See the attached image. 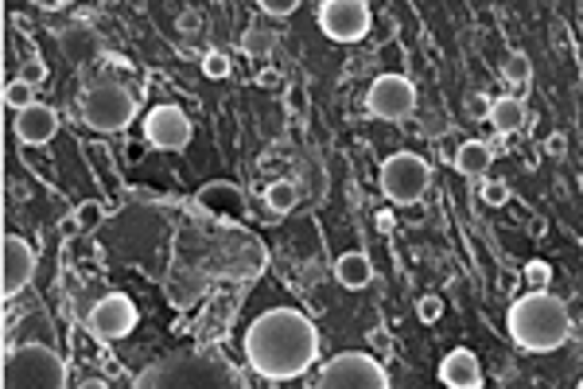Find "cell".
Instances as JSON below:
<instances>
[{
  "mask_svg": "<svg viewBox=\"0 0 583 389\" xmlns=\"http://www.w3.org/2000/svg\"><path fill=\"white\" fill-rule=\"evenodd\" d=\"M319 358V331L300 308H269L245 327V363L269 382H292Z\"/></svg>",
  "mask_w": 583,
  "mask_h": 389,
  "instance_id": "1",
  "label": "cell"
},
{
  "mask_svg": "<svg viewBox=\"0 0 583 389\" xmlns=\"http://www.w3.org/2000/svg\"><path fill=\"white\" fill-rule=\"evenodd\" d=\"M133 389H253L250 378L218 351H175L144 366Z\"/></svg>",
  "mask_w": 583,
  "mask_h": 389,
  "instance_id": "2",
  "label": "cell"
},
{
  "mask_svg": "<svg viewBox=\"0 0 583 389\" xmlns=\"http://www.w3.org/2000/svg\"><path fill=\"white\" fill-rule=\"evenodd\" d=\"M506 327L521 351L548 354L564 347L572 335V315H568V304L560 296H552V288H541V292H525L509 304Z\"/></svg>",
  "mask_w": 583,
  "mask_h": 389,
  "instance_id": "3",
  "label": "cell"
},
{
  "mask_svg": "<svg viewBox=\"0 0 583 389\" xmlns=\"http://www.w3.org/2000/svg\"><path fill=\"white\" fill-rule=\"evenodd\" d=\"M0 389H66V363L47 343H20L5 351Z\"/></svg>",
  "mask_w": 583,
  "mask_h": 389,
  "instance_id": "4",
  "label": "cell"
},
{
  "mask_svg": "<svg viewBox=\"0 0 583 389\" xmlns=\"http://www.w3.org/2000/svg\"><path fill=\"white\" fill-rule=\"evenodd\" d=\"M82 121L94 128V133H121V128L133 125L137 118V97L117 82H97L82 94Z\"/></svg>",
  "mask_w": 583,
  "mask_h": 389,
  "instance_id": "5",
  "label": "cell"
},
{
  "mask_svg": "<svg viewBox=\"0 0 583 389\" xmlns=\"http://www.w3.org/2000/svg\"><path fill=\"white\" fill-rule=\"evenodd\" d=\"M377 179H382V195L393 207H413L428 191L432 168H428L424 156H416V152H393L382 164V176Z\"/></svg>",
  "mask_w": 583,
  "mask_h": 389,
  "instance_id": "6",
  "label": "cell"
},
{
  "mask_svg": "<svg viewBox=\"0 0 583 389\" xmlns=\"http://www.w3.org/2000/svg\"><path fill=\"white\" fill-rule=\"evenodd\" d=\"M315 389H389V374L366 351H343L323 363Z\"/></svg>",
  "mask_w": 583,
  "mask_h": 389,
  "instance_id": "7",
  "label": "cell"
},
{
  "mask_svg": "<svg viewBox=\"0 0 583 389\" xmlns=\"http://www.w3.org/2000/svg\"><path fill=\"white\" fill-rule=\"evenodd\" d=\"M370 24H373V12L366 0H323V5H319V27H323V36L334 43L366 39Z\"/></svg>",
  "mask_w": 583,
  "mask_h": 389,
  "instance_id": "8",
  "label": "cell"
},
{
  "mask_svg": "<svg viewBox=\"0 0 583 389\" xmlns=\"http://www.w3.org/2000/svg\"><path fill=\"white\" fill-rule=\"evenodd\" d=\"M366 109L382 121H408L416 113V86L404 75H377L366 94Z\"/></svg>",
  "mask_w": 583,
  "mask_h": 389,
  "instance_id": "9",
  "label": "cell"
},
{
  "mask_svg": "<svg viewBox=\"0 0 583 389\" xmlns=\"http://www.w3.org/2000/svg\"><path fill=\"white\" fill-rule=\"evenodd\" d=\"M137 327V304L125 292H109L86 312V331L101 343H117Z\"/></svg>",
  "mask_w": 583,
  "mask_h": 389,
  "instance_id": "10",
  "label": "cell"
},
{
  "mask_svg": "<svg viewBox=\"0 0 583 389\" xmlns=\"http://www.w3.org/2000/svg\"><path fill=\"white\" fill-rule=\"evenodd\" d=\"M36 250L20 234H5L0 241V296L12 300L36 281Z\"/></svg>",
  "mask_w": 583,
  "mask_h": 389,
  "instance_id": "11",
  "label": "cell"
},
{
  "mask_svg": "<svg viewBox=\"0 0 583 389\" xmlns=\"http://www.w3.org/2000/svg\"><path fill=\"white\" fill-rule=\"evenodd\" d=\"M144 140L159 152H183L191 144V118L179 106H152L144 118Z\"/></svg>",
  "mask_w": 583,
  "mask_h": 389,
  "instance_id": "12",
  "label": "cell"
},
{
  "mask_svg": "<svg viewBox=\"0 0 583 389\" xmlns=\"http://www.w3.org/2000/svg\"><path fill=\"white\" fill-rule=\"evenodd\" d=\"M12 128H16L20 144H27V148H43V144L55 140V133H58V113H55V106L36 102V106H27V109L16 113Z\"/></svg>",
  "mask_w": 583,
  "mask_h": 389,
  "instance_id": "13",
  "label": "cell"
},
{
  "mask_svg": "<svg viewBox=\"0 0 583 389\" xmlns=\"http://www.w3.org/2000/svg\"><path fill=\"white\" fill-rule=\"evenodd\" d=\"M440 382L447 389H478L483 385V366H478L475 351H466V347L451 351L440 363Z\"/></svg>",
  "mask_w": 583,
  "mask_h": 389,
  "instance_id": "14",
  "label": "cell"
},
{
  "mask_svg": "<svg viewBox=\"0 0 583 389\" xmlns=\"http://www.w3.org/2000/svg\"><path fill=\"white\" fill-rule=\"evenodd\" d=\"M490 125H494V133H521L525 125H529V109H525V102L517 94H506V97H494V106H490Z\"/></svg>",
  "mask_w": 583,
  "mask_h": 389,
  "instance_id": "15",
  "label": "cell"
},
{
  "mask_svg": "<svg viewBox=\"0 0 583 389\" xmlns=\"http://www.w3.org/2000/svg\"><path fill=\"white\" fill-rule=\"evenodd\" d=\"M334 281H339L343 288H366L370 281H373V265H370V257L362 253V250H350V253H343L339 261H334Z\"/></svg>",
  "mask_w": 583,
  "mask_h": 389,
  "instance_id": "16",
  "label": "cell"
},
{
  "mask_svg": "<svg viewBox=\"0 0 583 389\" xmlns=\"http://www.w3.org/2000/svg\"><path fill=\"white\" fill-rule=\"evenodd\" d=\"M490 160H494L490 144H483V140H463L459 152H455V171H459V176H471V179H475V176H486Z\"/></svg>",
  "mask_w": 583,
  "mask_h": 389,
  "instance_id": "17",
  "label": "cell"
},
{
  "mask_svg": "<svg viewBox=\"0 0 583 389\" xmlns=\"http://www.w3.org/2000/svg\"><path fill=\"white\" fill-rule=\"evenodd\" d=\"M199 207L222 210V214H241V191L233 183H210L199 191Z\"/></svg>",
  "mask_w": 583,
  "mask_h": 389,
  "instance_id": "18",
  "label": "cell"
},
{
  "mask_svg": "<svg viewBox=\"0 0 583 389\" xmlns=\"http://www.w3.org/2000/svg\"><path fill=\"white\" fill-rule=\"evenodd\" d=\"M529 78H533L529 55H525V51H509L506 59H502V82L521 86V94H525V90H529Z\"/></svg>",
  "mask_w": 583,
  "mask_h": 389,
  "instance_id": "19",
  "label": "cell"
},
{
  "mask_svg": "<svg viewBox=\"0 0 583 389\" xmlns=\"http://www.w3.org/2000/svg\"><path fill=\"white\" fill-rule=\"evenodd\" d=\"M265 203H269V210H276V214H288L292 207L300 203V187L292 183V179H276V183L265 187Z\"/></svg>",
  "mask_w": 583,
  "mask_h": 389,
  "instance_id": "20",
  "label": "cell"
},
{
  "mask_svg": "<svg viewBox=\"0 0 583 389\" xmlns=\"http://www.w3.org/2000/svg\"><path fill=\"white\" fill-rule=\"evenodd\" d=\"M5 106L8 109H27V106H36V90L27 82H20V78H12L8 86H5Z\"/></svg>",
  "mask_w": 583,
  "mask_h": 389,
  "instance_id": "21",
  "label": "cell"
},
{
  "mask_svg": "<svg viewBox=\"0 0 583 389\" xmlns=\"http://www.w3.org/2000/svg\"><path fill=\"white\" fill-rule=\"evenodd\" d=\"M202 75L207 78H230V55H222V51H207L202 55Z\"/></svg>",
  "mask_w": 583,
  "mask_h": 389,
  "instance_id": "22",
  "label": "cell"
},
{
  "mask_svg": "<svg viewBox=\"0 0 583 389\" xmlns=\"http://www.w3.org/2000/svg\"><path fill=\"white\" fill-rule=\"evenodd\" d=\"M490 106H494V97L490 94H466V118L471 121H490Z\"/></svg>",
  "mask_w": 583,
  "mask_h": 389,
  "instance_id": "23",
  "label": "cell"
},
{
  "mask_svg": "<svg viewBox=\"0 0 583 389\" xmlns=\"http://www.w3.org/2000/svg\"><path fill=\"white\" fill-rule=\"evenodd\" d=\"M16 78H20V82H27L32 90H39V86L47 82V63H43V59H27V63L20 67V75H16Z\"/></svg>",
  "mask_w": 583,
  "mask_h": 389,
  "instance_id": "24",
  "label": "cell"
},
{
  "mask_svg": "<svg viewBox=\"0 0 583 389\" xmlns=\"http://www.w3.org/2000/svg\"><path fill=\"white\" fill-rule=\"evenodd\" d=\"M483 203H486V207H506V203H509V183L486 179V183H483Z\"/></svg>",
  "mask_w": 583,
  "mask_h": 389,
  "instance_id": "25",
  "label": "cell"
},
{
  "mask_svg": "<svg viewBox=\"0 0 583 389\" xmlns=\"http://www.w3.org/2000/svg\"><path fill=\"white\" fill-rule=\"evenodd\" d=\"M101 214H106V210H101V203H94V199H90V203H78V210H75V226H82V230H97Z\"/></svg>",
  "mask_w": 583,
  "mask_h": 389,
  "instance_id": "26",
  "label": "cell"
},
{
  "mask_svg": "<svg viewBox=\"0 0 583 389\" xmlns=\"http://www.w3.org/2000/svg\"><path fill=\"white\" fill-rule=\"evenodd\" d=\"M525 281L533 284V292H541V288L552 284V269L545 261H529V265H525Z\"/></svg>",
  "mask_w": 583,
  "mask_h": 389,
  "instance_id": "27",
  "label": "cell"
},
{
  "mask_svg": "<svg viewBox=\"0 0 583 389\" xmlns=\"http://www.w3.org/2000/svg\"><path fill=\"white\" fill-rule=\"evenodd\" d=\"M416 315H420V320H424V323H435V320H440V315H444V300H440V296H420Z\"/></svg>",
  "mask_w": 583,
  "mask_h": 389,
  "instance_id": "28",
  "label": "cell"
},
{
  "mask_svg": "<svg viewBox=\"0 0 583 389\" xmlns=\"http://www.w3.org/2000/svg\"><path fill=\"white\" fill-rule=\"evenodd\" d=\"M296 8H300L296 0H261V12H269V16H276V20H281V16H292Z\"/></svg>",
  "mask_w": 583,
  "mask_h": 389,
  "instance_id": "29",
  "label": "cell"
},
{
  "mask_svg": "<svg viewBox=\"0 0 583 389\" xmlns=\"http://www.w3.org/2000/svg\"><path fill=\"white\" fill-rule=\"evenodd\" d=\"M241 43H245V51H250V55H265V51L272 47V43H269L265 36H261V32H250V36H245Z\"/></svg>",
  "mask_w": 583,
  "mask_h": 389,
  "instance_id": "30",
  "label": "cell"
},
{
  "mask_svg": "<svg viewBox=\"0 0 583 389\" xmlns=\"http://www.w3.org/2000/svg\"><path fill=\"white\" fill-rule=\"evenodd\" d=\"M564 148H568V144H564V133L545 137V152H548V156H564Z\"/></svg>",
  "mask_w": 583,
  "mask_h": 389,
  "instance_id": "31",
  "label": "cell"
},
{
  "mask_svg": "<svg viewBox=\"0 0 583 389\" xmlns=\"http://www.w3.org/2000/svg\"><path fill=\"white\" fill-rule=\"evenodd\" d=\"M78 389H109V382H106V378H86Z\"/></svg>",
  "mask_w": 583,
  "mask_h": 389,
  "instance_id": "32",
  "label": "cell"
},
{
  "mask_svg": "<svg viewBox=\"0 0 583 389\" xmlns=\"http://www.w3.org/2000/svg\"><path fill=\"white\" fill-rule=\"evenodd\" d=\"M39 8L43 12H58V8H66V0H39Z\"/></svg>",
  "mask_w": 583,
  "mask_h": 389,
  "instance_id": "33",
  "label": "cell"
},
{
  "mask_svg": "<svg viewBox=\"0 0 583 389\" xmlns=\"http://www.w3.org/2000/svg\"><path fill=\"white\" fill-rule=\"evenodd\" d=\"M576 389H583V382H579V385H576Z\"/></svg>",
  "mask_w": 583,
  "mask_h": 389,
  "instance_id": "34",
  "label": "cell"
}]
</instances>
